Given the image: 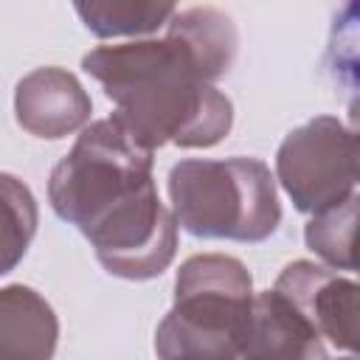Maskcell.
Segmentation results:
<instances>
[{"label":"cell","instance_id":"6","mask_svg":"<svg viewBox=\"0 0 360 360\" xmlns=\"http://www.w3.org/2000/svg\"><path fill=\"white\" fill-rule=\"evenodd\" d=\"M273 290L284 295L321 335V340L338 352L354 354L357 349V281L340 276L309 259L290 262Z\"/></svg>","mask_w":360,"mask_h":360},{"label":"cell","instance_id":"10","mask_svg":"<svg viewBox=\"0 0 360 360\" xmlns=\"http://www.w3.org/2000/svg\"><path fill=\"white\" fill-rule=\"evenodd\" d=\"M73 11L90 34L98 39H146L166 28L177 6L146 3V0H87L76 3Z\"/></svg>","mask_w":360,"mask_h":360},{"label":"cell","instance_id":"11","mask_svg":"<svg viewBox=\"0 0 360 360\" xmlns=\"http://www.w3.org/2000/svg\"><path fill=\"white\" fill-rule=\"evenodd\" d=\"M39 225L34 191L11 172H0V276L11 273L28 253Z\"/></svg>","mask_w":360,"mask_h":360},{"label":"cell","instance_id":"8","mask_svg":"<svg viewBox=\"0 0 360 360\" xmlns=\"http://www.w3.org/2000/svg\"><path fill=\"white\" fill-rule=\"evenodd\" d=\"M236 360H332L309 321L273 287L253 295L248 338Z\"/></svg>","mask_w":360,"mask_h":360},{"label":"cell","instance_id":"4","mask_svg":"<svg viewBox=\"0 0 360 360\" xmlns=\"http://www.w3.org/2000/svg\"><path fill=\"white\" fill-rule=\"evenodd\" d=\"M166 188L177 228L197 239L253 245L281 225L276 177L259 158H186L169 169Z\"/></svg>","mask_w":360,"mask_h":360},{"label":"cell","instance_id":"1","mask_svg":"<svg viewBox=\"0 0 360 360\" xmlns=\"http://www.w3.org/2000/svg\"><path fill=\"white\" fill-rule=\"evenodd\" d=\"M236 51V22L219 8L194 6L177 8L163 37L98 45L82 68L115 104L112 118L149 152L166 143L208 149L233 127V101L217 82Z\"/></svg>","mask_w":360,"mask_h":360},{"label":"cell","instance_id":"7","mask_svg":"<svg viewBox=\"0 0 360 360\" xmlns=\"http://www.w3.org/2000/svg\"><path fill=\"white\" fill-rule=\"evenodd\" d=\"M90 93L65 68H34L14 87V118L34 138L59 141L82 132L90 124Z\"/></svg>","mask_w":360,"mask_h":360},{"label":"cell","instance_id":"13","mask_svg":"<svg viewBox=\"0 0 360 360\" xmlns=\"http://www.w3.org/2000/svg\"><path fill=\"white\" fill-rule=\"evenodd\" d=\"M340 360H357V357H354V354H346V357H340Z\"/></svg>","mask_w":360,"mask_h":360},{"label":"cell","instance_id":"2","mask_svg":"<svg viewBox=\"0 0 360 360\" xmlns=\"http://www.w3.org/2000/svg\"><path fill=\"white\" fill-rule=\"evenodd\" d=\"M155 152L112 115L90 121L51 169L48 202L124 281L158 278L177 253V222L158 197Z\"/></svg>","mask_w":360,"mask_h":360},{"label":"cell","instance_id":"3","mask_svg":"<svg viewBox=\"0 0 360 360\" xmlns=\"http://www.w3.org/2000/svg\"><path fill=\"white\" fill-rule=\"evenodd\" d=\"M253 276L225 253L188 256L155 329L158 360H236L253 312Z\"/></svg>","mask_w":360,"mask_h":360},{"label":"cell","instance_id":"9","mask_svg":"<svg viewBox=\"0 0 360 360\" xmlns=\"http://www.w3.org/2000/svg\"><path fill=\"white\" fill-rule=\"evenodd\" d=\"M59 318L28 284L0 287V360H53Z\"/></svg>","mask_w":360,"mask_h":360},{"label":"cell","instance_id":"12","mask_svg":"<svg viewBox=\"0 0 360 360\" xmlns=\"http://www.w3.org/2000/svg\"><path fill=\"white\" fill-rule=\"evenodd\" d=\"M354 225H357V194L346 197L343 202L323 208L309 217L304 228L307 248L323 262L329 270L354 273Z\"/></svg>","mask_w":360,"mask_h":360},{"label":"cell","instance_id":"5","mask_svg":"<svg viewBox=\"0 0 360 360\" xmlns=\"http://www.w3.org/2000/svg\"><path fill=\"white\" fill-rule=\"evenodd\" d=\"M276 183L301 214H318L357 194V135L335 115L290 129L276 152Z\"/></svg>","mask_w":360,"mask_h":360}]
</instances>
